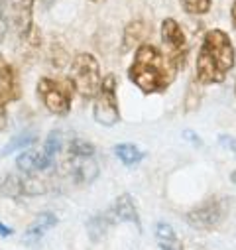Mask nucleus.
<instances>
[{"mask_svg":"<svg viewBox=\"0 0 236 250\" xmlns=\"http://www.w3.org/2000/svg\"><path fill=\"white\" fill-rule=\"evenodd\" d=\"M69 81L75 89L77 95H81L85 101L95 99L102 75H100V65L98 59L93 53H77L71 61V69H69Z\"/></svg>","mask_w":236,"mask_h":250,"instance_id":"obj_3","label":"nucleus"},{"mask_svg":"<svg viewBox=\"0 0 236 250\" xmlns=\"http://www.w3.org/2000/svg\"><path fill=\"white\" fill-rule=\"evenodd\" d=\"M148 36V26L142 20H134L124 28V38H122V51H130L138 45L144 43Z\"/></svg>","mask_w":236,"mask_h":250,"instance_id":"obj_15","label":"nucleus"},{"mask_svg":"<svg viewBox=\"0 0 236 250\" xmlns=\"http://www.w3.org/2000/svg\"><path fill=\"white\" fill-rule=\"evenodd\" d=\"M230 179H232V183L236 185V171H232V173H230Z\"/></svg>","mask_w":236,"mask_h":250,"instance_id":"obj_30","label":"nucleus"},{"mask_svg":"<svg viewBox=\"0 0 236 250\" xmlns=\"http://www.w3.org/2000/svg\"><path fill=\"white\" fill-rule=\"evenodd\" d=\"M12 232H14V230H12L10 227H6L4 223H0V236H4V238H6V236H10Z\"/></svg>","mask_w":236,"mask_h":250,"instance_id":"obj_28","label":"nucleus"},{"mask_svg":"<svg viewBox=\"0 0 236 250\" xmlns=\"http://www.w3.org/2000/svg\"><path fill=\"white\" fill-rule=\"evenodd\" d=\"M67 150H69V156H73V158H91V156L97 154L95 144L85 140V138H73L69 142Z\"/></svg>","mask_w":236,"mask_h":250,"instance_id":"obj_21","label":"nucleus"},{"mask_svg":"<svg viewBox=\"0 0 236 250\" xmlns=\"http://www.w3.org/2000/svg\"><path fill=\"white\" fill-rule=\"evenodd\" d=\"M154 234H156V240H157L161 250H183V244H181L179 236H177L175 229L169 223H165V221L156 223Z\"/></svg>","mask_w":236,"mask_h":250,"instance_id":"obj_14","label":"nucleus"},{"mask_svg":"<svg viewBox=\"0 0 236 250\" xmlns=\"http://www.w3.org/2000/svg\"><path fill=\"white\" fill-rule=\"evenodd\" d=\"M234 95H236V85H234Z\"/></svg>","mask_w":236,"mask_h":250,"instance_id":"obj_31","label":"nucleus"},{"mask_svg":"<svg viewBox=\"0 0 236 250\" xmlns=\"http://www.w3.org/2000/svg\"><path fill=\"white\" fill-rule=\"evenodd\" d=\"M95 2H98V0H95Z\"/></svg>","mask_w":236,"mask_h":250,"instance_id":"obj_32","label":"nucleus"},{"mask_svg":"<svg viewBox=\"0 0 236 250\" xmlns=\"http://www.w3.org/2000/svg\"><path fill=\"white\" fill-rule=\"evenodd\" d=\"M24 195V177L8 173L0 179V197H8V199H16Z\"/></svg>","mask_w":236,"mask_h":250,"instance_id":"obj_19","label":"nucleus"},{"mask_svg":"<svg viewBox=\"0 0 236 250\" xmlns=\"http://www.w3.org/2000/svg\"><path fill=\"white\" fill-rule=\"evenodd\" d=\"M93 118L100 126H114L120 122V106H118V79L114 73L102 77L100 87L93 103Z\"/></svg>","mask_w":236,"mask_h":250,"instance_id":"obj_5","label":"nucleus"},{"mask_svg":"<svg viewBox=\"0 0 236 250\" xmlns=\"http://www.w3.org/2000/svg\"><path fill=\"white\" fill-rule=\"evenodd\" d=\"M36 142H38V134H36L34 130H22V132H18L16 136H12V138L6 142V146L0 150V158L12 156L14 152L28 150V148H32Z\"/></svg>","mask_w":236,"mask_h":250,"instance_id":"obj_17","label":"nucleus"},{"mask_svg":"<svg viewBox=\"0 0 236 250\" xmlns=\"http://www.w3.org/2000/svg\"><path fill=\"white\" fill-rule=\"evenodd\" d=\"M228 211H230L228 197H209L201 205L193 207L185 215V221L197 230H213L226 219Z\"/></svg>","mask_w":236,"mask_h":250,"instance_id":"obj_7","label":"nucleus"},{"mask_svg":"<svg viewBox=\"0 0 236 250\" xmlns=\"http://www.w3.org/2000/svg\"><path fill=\"white\" fill-rule=\"evenodd\" d=\"M177 71L167 61L161 49L152 43H142L134 51V59L128 67V79L144 95L163 93L175 79Z\"/></svg>","mask_w":236,"mask_h":250,"instance_id":"obj_2","label":"nucleus"},{"mask_svg":"<svg viewBox=\"0 0 236 250\" xmlns=\"http://www.w3.org/2000/svg\"><path fill=\"white\" fill-rule=\"evenodd\" d=\"M110 225H114V219L110 215V211L104 213H97L87 221V234L93 242H98L100 238H104V234L108 232Z\"/></svg>","mask_w":236,"mask_h":250,"instance_id":"obj_16","label":"nucleus"},{"mask_svg":"<svg viewBox=\"0 0 236 250\" xmlns=\"http://www.w3.org/2000/svg\"><path fill=\"white\" fill-rule=\"evenodd\" d=\"M8 18H6V6H4V0H0V42L4 40L6 32H8Z\"/></svg>","mask_w":236,"mask_h":250,"instance_id":"obj_24","label":"nucleus"},{"mask_svg":"<svg viewBox=\"0 0 236 250\" xmlns=\"http://www.w3.org/2000/svg\"><path fill=\"white\" fill-rule=\"evenodd\" d=\"M114 223H126V225H132L136 230H142V225H140V215H138V209H136V203L132 199L130 193H122L118 195L116 201L112 203V207L108 209Z\"/></svg>","mask_w":236,"mask_h":250,"instance_id":"obj_10","label":"nucleus"},{"mask_svg":"<svg viewBox=\"0 0 236 250\" xmlns=\"http://www.w3.org/2000/svg\"><path fill=\"white\" fill-rule=\"evenodd\" d=\"M39 103L47 108V112L55 116H67L73 104L75 89L69 79H53V77H41L36 87Z\"/></svg>","mask_w":236,"mask_h":250,"instance_id":"obj_4","label":"nucleus"},{"mask_svg":"<svg viewBox=\"0 0 236 250\" xmlns=\"http://www.w3.org/2000/svg\"><path fill=\"white\" fill-rule=\"evenodd\" d=\"M16 166H18V169H20L22 173H26V175H34V173H38V171H43V169L51 167V166L47 164V160L43 158V152H41V150H34V148L24 150V152L16 158Z\"/></svg>","mask_w":236,"mask_h":250,"instance_id":"obj_13","label":"nucleus"},{"mask_svg":"<svg viewBox=\"0 0 236 250\" xmlns=\"http://www.w3.org/2000/svg\"><path fill=\"white\" fill-rule=\"evenodd\" d=\"M179 6L191 16H205L213 8V0H179Z\"/></svg>","mask_w":236,"mask_h":250,"instance_id":"obj_22","label":"nucleus"},{"mask_svg":"<svg viewBox=\"0 0 236 250\" xmlns=\"http://www.w3.org/2000/svg\"><path fill=\"white\" fill-rule=\"evenodd\" d=\"M69 171L73 175V179L77 183H91L98 177V164L95 160V156L91 158H69Z\"/></svg>","mask_w":236,"mask_h":250,"instance_id":"obj_11","label":"nucleus"},{"mask_svg":"<svg viewBox=\"0 0 236 250\" xmlns=\"http://www.w3.org/2000/svg\"><path fill=\"white\" fill-rule=\"evenodd\" d=\"M6 122H8V116H6V104L0 103V130L6 128Z\"/></svg>","mask_w":236,"mask_h":250,"instance_id":"obj_25","label":"nucleus"},{"mask_svg":"<svg viewBox=\"0 0 236 250\" xmlns=\"http://www.w3.org/2000/svg\"><path fill=\"white\" fill-rule=\"evenodd\" d=\"M183 138H185V140H189V142H193L195 146H201V138H199L193 130H185V132H183Z\"/></svg>","mask_w":236,"mask_h":250,"instance_id":"obj_26","label":"nucleus"},{"mask_svg":"<svg viewBox=\"0 0 236 250\" xmlns=\"http://www.w3.org/2000/svg\"><path fill=\"white\" fill-rule=\"evenodd\" d=\"M230 22H232V28L236 30V0H232V6H230Z\"/></svg>","mask_w":236,"mask_h":250,"instance_id":"obj_27","label":"nucleus"},{"mask_svg":"<svg viewBox=\"0 0 236 250\" xmlns=\"http://www.w3.org/2000/svg\"><path fill=\"white\" fill-rule=\"evenodd\" d=\"M57 223H59V219H57L51 211L39 213V215L34 219V223L28 227V230H26V234H24V242H26V244H38V242L45 236V232L51 230Z\"/></svg>","mask_w":236,"mask_h":250,"instance_id":"obj_12","label":"nucleus"},{"mask_svg":"<svg viewBox=\"0 0 236 250\" xmlns=\"http://www.w3.org/2000/svg\"><path fill=\"white\" fill-rule=\"evenodd\" d=\"M61 150H63V134L59 132V130H51V132L47 134L45 142H43V148H41L43 158L47 160V164H49V166H53V162H55L57 154L61 152Z\"/></svg>","mask_w":236,"mask_h":250,"instance_id":"obj_20","label":"nucleus"},{"mask_svg":"<svg viewBox=\"0 0 236 250\" xmlns=\"http://www.w3.org/2000/svg\"><path fill=\"white\" fill-rule=\"evenodd\" d=\"M236 63V51L224 30H209L195 61V79L201 85H220Z\"/></svg>","mask_w":236,"mask_h":250,"instance_id":"obj_1","label":"nucleus"},{"mask_svg":"<svg viewBox=\"0 0 236 250\" xmlns=\"http://www.w3.org/2000/svg\"><path fill=\"white\" fill-rule=\"evenodd\" d=\"M159 36L163 43V55L173 65V69L175 71L183 69L187 55H189V43H187V36L183 28L179 26V22L173 18H163L159 26Z\"/></svg>","mask_w":236,"mask_h":250,"instance_id":"obj_6","label":"nucleus"},{"mask_svg":"<svg viewBox=\"0 0 236 250\" xmlns=\"http://www.w3.org/2000/svg\"><path fill=\"white\" fill-rule=\"evenodd\" d=\"M39 2H41V6L47 10V8H51V6L57 2V0H39Z\"/></svg>","mask_w":236,"mask_h":250,"instance_id":"obj_29","label":"nucleus"},{"mask_svg":"<svg viewBox=\"0 0 236 250\" xmlns=\"http://www.w3.org/2000/svg\"><path fill=\"white\" fill-rule=\"evenodd\" d=\"M20 95H22V91H20V81H18L16 69L0 55V103L8 106V103L18 101Z\"/></svg>","mask_w":236,"mask_h":250,"instance_id":"obj_9","label":"nucleus"},{"mask_svg":"<svg viewBox=\"0 0 236 250\" xmlns=\"http://www.w3.org/2000/svg\"><path fill=\"white\" fill-rule=\"evenodd\" d=\"M218 144H220L224 150H228L232 156H236V138H234V136H230V134H220V136H218Z\"/></svg>","mask_w":236,"mask_h":250,"instance_id":"obj_23","label":"nucleus"},{"mask_svg":"<svg viewBox=\"0 0 236 250\" xmlns=\"http://www.w3.org/2000/svg\"><path fill=\"white\" fill-rule=\"evenodd\" d=\"M34 2L36 0H4L8 26L20 42L34 30Z\"/></svg>","mask_w":236,"mask_h":250,"instance_id":"obj_8","label":"nucleus"},{"mask_svg":"<svg viewBox=\"0 0 236 250\" xmlns=\"http://www.w3.org/2000/svg\"><path fill=\"white\" fill-rule=\"evenodd\" d=\"M114 156L120 160L124 166H136L144 160V152L136 146V144H130V142H122V144H116L114 146Z\"/></svg>","mask_w":236,"mask_h":250,"instance_id":"obj_18","label":"nucleus"}]
</instances>
